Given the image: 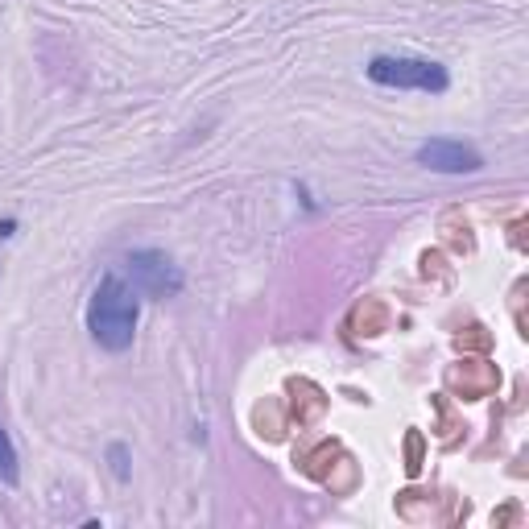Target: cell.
<instances>
[{
	"mask_svg": "<svg viewBox=\"0 0 529 529\" xmlns=\"http://www.w3.org/2000/svg\"><path fill=\"white\" fill-rule=\"evenodd\" d=\"M124 273H129V282L141 298H178L182 286H186V277L182 269L162 253V248H133L129 257H124Z\"/></svg>",
	"mask_w": 529,
	"mask_h": 529,
	"instance_id": "cell-3",
	"label": "cell"
},
{
	"mask_svg": "<svg viewBox=\"0 0 529 529\" xmlns=\"http://www.w3.org/2000/svg\"><path fill=\"white\" fill-rule=\"evenodd\" d=\"M414 162L426 166V170H434V174H476V170H484L480 149L463 145L455 137H430V141H422L418 153H414Z\"/></svg>",
	"mask_w": 529,
	"mask_h": 529,
	"instance_id": "cell-4",
	"label": "cell"
},
{
	"mask_svg": "<svg viewBox=\"0 0 529 529\" xmlns=\"http://www.w3.org/2000/svg\"><path fill=\"white\" fill-rule=\"evenodd\" d=\"M108 463H112V476H116L120 484L133 476V451L124 447V443H112V447H108Z\"/></svg>",
	"mask_w": 529,
	"mask_h": 529,
	"instance_id": "cell-6",
	"label": "cell"
},
{
	"mask_svg": "<svg viewBox=\"0 0 529 529\" xmlns=\"http://www.w3.org/2000/svg\"><path fill=\"white\" fill-rule=\"evenodd\" d=\"M368 83L389 87V91H426V96H443L451 87L447 67L430 58H414V54H372L364 67Z\"/></svg>",
	"mask_w": 529,
	"mask_h": 529,
	"instance_id": "cell-2",
	"label": "cell"
},
{
	"mask_svg": "<svg viewBox=\"0 0 529 529\" xmlns=\"http://www.w3.org/2000/svg\"><path fill=\"white\" fill-rule=\"evenodd\" d=\"M13 228H17V220H5V224H0V240H9V236H13Z\"/></svg>",
	"mask_w": 529,
	"mask_h": 529,
	"instance_id": "cell-7",
	"label": "cell"
},
{
	"mask_svg": "<svg viewBox=\"0 0 529 529\" xmlns=\"http://www.w3.org/2000/svg\"><path fill=\"white\" fill-rule=\"evenodd\" d=\"M137 323H141V294L133 290L129 277L120 273H104L100 286L87 298V335L91 344L120 356L133 348L137 339Z\"/></svg>",
	"mask_w": 529,
	"mask_h": 529,
	"instance_id": "cell-1",
	"label": "cell"
},
{
	"mask_svg": "<svg viewBox=\"0 0 529 529\" xmlns=\"http://www.w3.org/2000/svg\"><path fill=\"white\" fill-rule=\"evenodd\" d=\"M17 476H21V468H17V447H13V439H9L5 422H0V480H5V484H17Z\"/></svg>",
	"mask_w": 529,
	"mask_h": 529,
	"instance_id": "cell-5",
	"label": "cell"
}]
</instances>
